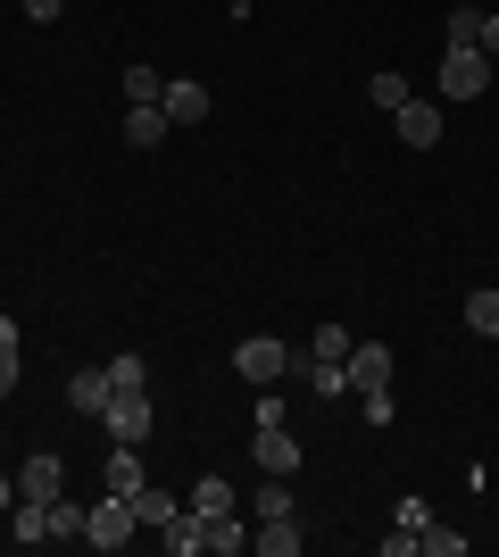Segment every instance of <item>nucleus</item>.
I'll return each instance as SVG.
<instances>
[{"mask_svg":"<svg viewBox=\"0 0 499 557\" xmlns=\"http://www.w3.org/2000/svg\"><path fill=\"white\" fill-rule=\"evenodd\" d=\"M491 50H475V42H450L441 50V75H433V84H441V100H483L491 92Z\"/></svg>","mask_w":499,"mask_h":557,"instance_id":"f257e3e1","label":"nucleus"},{"mask_svg":"<svg viewBox=\"0 0 499 557\" xmlns=\"http://www.w3.org/2000/svg\"><path fill=\"white\" fill-rule=\"evenodd\" d=\"M234 374L241 383H284L291 374V342L284 333H241L234 342Z\"/></svg>","mask_w":499,"mask_h":557,"instance_id":"f03ea898","label":"nucleus"},{"mask_svg":"<svg viewBox=\"0 0 499 557\" xmlns=\"http://www.w3.org/2000/svg\"><path fill=\"white\" fill-rule=\"evenodd\" d=\"M134 533H142V516H134V499H117V491H109L100 508H84V541H92V549H125Z\"/></svg>","mask_w":499,"mask_h":557,"instance_id":"7ed1b4c3","label":"nucleus"},{"mask_svg":"<svg viewBox=\"0 0 499 557\" xmlns=\"http://www.w3.org/2000/svg\"><path fill=\"white\" fill-rule=\"evenodd\" d=\"M100 424H109V442H150V424H159V408H150L142 392H109V408H100Z\"/></svg>","mask_w":499,"mask_h":557,"instance_id":"20e7f679","label":"nucleus"},{"mask_svg":"<svg viewBox=\"0 0 499 557\" xmlns=\"http://www.w3.org/2000/svg\"><path fill=\"white\" fill-rule=\"evenodd\" d=\"M341 383H350V399L391 392V349H383V342H350V358H341Z\"/></svg>","mask_w":499,"mask_h":557,"instance_id":"39448f33","label":"nucleus"},{"mask_svg":"<svg viewBox=\"0 0 499 557\" xmlns=\"http://www.w3.org/2000/svg\"><path fill=\"white\" fill-rule=\"evenodd\" d=\"M159 109H166V125L184 134V125H209V84H191V75H166V92H159Z\"/></svg>","mask_w":499,"mask_h":557,"instance_id":"423d86ee","label":"nucleus"},{"mask_svg":"<svg viewBox=\"0 0 499 557\" xmlns=\"http://www.w3.org/2000/svg\"><path fill=\"white\" fill-rule=\"evenodd\" d=\"M59 491H67V458H59V449H34V458L17 466V499H59Z\"/></svg>","mask_w":499,"mask_h":557,"instance_id":"0eeeda50","label":"nucleus"},{"mask_svg":"<svg viewBox=\"0 0 499 557\" xmlns=\"http://www.w3.org/2000/svg\"><path fill=\"white\" fill-rule=\"evenodd\" d=\"M117 134H125V150H159V141L175 134V125H166V109H159V100H125V125H117Z\"/></svg>","mask_w":499,"mask_h":557,"instance_id":"6e6552de","label":"nucleus"},{"mask_svg":"<svg viewBox=\"0 0 499 557\" xmlns=\"http://www.w3.org/2000/svg\"><path fill=\"white\" fill-rule=\"evenodd\" d=\"M391 134H400L408 150H433V141H441V100H408V109H391Z\"/></svg>","mask_w":499,"mask_h":557,"instance_id":"1a4fd4ad","label":"nucleus"},{"mask_svg":"<svg viewBox=\"0 0 499 557\" xmlns=\"http://www.w3.org/2000/svg\"><path fill=\"white\" fill-rule=\"evenodd\" d=\"M250 466H259V474H300V442H291L284 424H259V442H250Z\"/></svg>","mask_w":499,"mask_h":557,"instance_id":"9d476101","label":"nucleus"},{"mask_svg":"<svg viewBox=\"0 0 499 557\" xmlns=\"http://www.w3.org/2000/svg\"><path fill=\"white\" fill-rule=\"evenodd\" d=\"M159 541H166V557H200V549H209V524H200L191 508H175V516L159 524Z\"/></svg>","mask_w":499,"mask_h":557,"instance_id":"9b49d317","label":"nucleus"},{"mask_svg":"<svg viewBox=\"0 0 499 557\" xmlns=\"http://www.w3.org/2000/svg\"><path fill=\"white\" fill-rule=\"evenodd\" d=\"M150 483V466H142V449L134 442H109V491H117V499H134V491Z\"/></svg>","mask_w":499,"mask_h":557,"instance_id":"f8f14e48","label":"nucleus"},{"mask_svg":"<svg viewBox=\"0 0 499 557\" xmlns=\"http://www.w3.org/2000/svg\"><path fill=\"white\" fill-rule=\"evenodd\" d=\"M300 541H309V533H300L291 516H259V533H250V549H259V557H300Z\"/></svg>","mask_w":499,"mask_h":557,"instance_id":"ddd939ff","label":"nucleus"},{"mask_svg":"<svg viewBox=\"0 0 499 557\" xmlns=\"http://www.w3.org/2000/svg\"><path fill=\"white\" fill-rule=\"evenodd\" d=\"M191 516H200V524H209V516H225V508H241L234 499V474H200V483H191V499H184Z\"/></svg>","mask_w":499,"mask_h":557,"instance_id":"4468645a","label":"nucleus"},{"mask_svg":"<svg viewBox=\"0 0 499 557\" xmlns=\"http://www.w3.org/2000/svg\"><path fill=\"white\" fill-rule=\"evenodd\" d=\"M0 524H9V541H25V549H42V541H50V508H42V499H17Z\"/></svg>","mask_w":499,"mask_h":557,"instance_id":"2eb2a0df","label":"nucleus"},{"mask_svg":"<svg viewBox=\"0 0 499 557\" xmlns=\"http://www.w3.org/2000/svg\"><path fill=\"white\" fill-rule=\"evenodd\" d=\"M67 408H75V417H100V408H109V367H84V374H75V383H67Z\"/></svg>","mask_w":499,"mask_h":557,"instance_id":"dca6fc26","label":"nucleus"},{"mask_svg":"<svg viewBox=\"0 0 499 557\" xmlns=\"http://www.w3.org/2000/svg\"><path fill=\"white\" fill-rule=\"evenodd\" d=\"M209 549H216V557H241V549H250V524H241V508L209 516Z\"/></svg>","mask_w":499,"mask_h":557,"instance_id":"f3484780","label":"nucleus"},{"mask_svg":"<svg viewBox=\"0 0 499 557\" xmlns=\"http://www.w3.org/2000/svg\"><path fill=\"white\" fill-rule=\"evenodd\" d=\"M109 392H150V358L142 349H117V358H109Z\"/></svg>","mask_w":499,"mask_h":557,"instance_id":"a211bd4d","label":"nucleus"},{"mask_svg":"<svg viewBox=\"0 0 499 557\" xmlns=\"http://www.w3.org/2000/svg\"><path fill=\"white\" fill-rule=\"evenodd\" d=\"M175 508H184V499H175V491H159V483H142V491H134V516H142V533H159V524H166Z\"/></svg>","mask_w":499,"mask_h":557,"instance_id":"6ab92c4d","label":"nucleus"},{"mask_svg":"<svg viewBox=\"0 0 499 557\" xmlns=\"http://www.w3.org/2000/svg\"><path fill=\"white\" fill-rule=\"evenodd\" d=\"M17 374H25V349H17V317H0V399L17 392Z\"/></svg>","mask_w":499,"mask_h":557,"instance_id":"aec40b11","label":"nucleus"},{"mask_svg":"<svg viewBox=\"0 0 499 557\" xmlns=\"http://www.w3.org/2000/svg\"><path fill=\"white\" fill-rule=\"evenodd\" d=\"M366 92H375V109H383V116L416 100V92H408V75H400V67H375V84H366Z\"/></svg>","mask_w":499,"mask_h":557,"instance_id":"412c9836","label":"nucleus"},{"mask_svg":"<svg viewBox=\"0 0 499 557\" xmlns=\"http://www.w3.org/2000/svg\"><path fill=\"white\" fill-rule=\"evenodd\" d=\"M350 342H358V333H350V325H316V342H309V358H325V367H341V358H350Z\"/></svg>","mask_w":499,"mask_h":557,"instance_id":"4be33fe9","label":"nucleus"},{"mask_svg":"<svg viewBox=\"0 0 499 557\" xmlns=\"http://www.w3.org/2000/svg\"><path fill=\"white\" fill-rule=\"evenodd\" d=\"M466 333H491L499 342V292H466Z\"/></svg>","mask_w":499,"mask_h":557,"instance_id":"5701e85b","label":"nucleus"},{"mask_svg":"<svg viewBox=\"0 0 499 557\" xmlns=\"http://www.w3.org/2000/svg\"><path fill=\"white\" fill-rule=\"evenodd\" d=\"M50 541H84V508H75L67 491L50 499Z\"/></svg>","mask_w":499,"mask_h":557,"instance_id":"b1692460","label":"nucleus"},{"mask_svg":"<svg viewBox=\"0 0 499 557\" xmlns=\"http://www.w3.org/2000/svg\"><path fill=\"white\" fill-rule=\"evenodd\" d=\"M159 92H166L159 67H125V100H159Z\"/></svg>","mask_w":499,"mask_h":557,"instance_id":"393cba45","label":"nucleus"},{"mask_svg":"<svg viewBox=\"0 0 499 557\" xmlns=\"http://www.w3.org/2000/svg\"><path fill=\"white\" fill-rule=\"evenodd\" d=\"M416 549H433V557H458V549H466V533H450V524H425V533H416Z\"/></svg>","mask_w":499,"mask_h":557,"instance_id":"a878e982","label":"nucleus"},{"mask_svg":"<svg viewBox=\"0 0 499 557\" xmlns=\"http://www.w3.org/2000/svg\"><path fill=\"white\" fill-rule=\"evenodd\" d=\"M358 417H366V424H375V433H383V424L400 417V399H391V392H366V399H358Z\"/></svg>","mask_w":499,"mask_h":557,"instance_id":"bb28decb","label":"nucleus"},{"mask_svg":"<svg viewBox=\"0 0 499 557\" xmlns=\"http://www.w3.org/2000/svg\"><path fill=\"white\" fill-rule=\"evenodd\" d=\"M391 524H400V533H425V524H433V508H425V499H416V491H408L400 508H391Z\"/></svg>","mask_w":499,"mask_h":557,"instance_id":"cd10ccee","label":"nucleus"},{"mask_svg":"<svg viewBox=\"0 0 499 557\" xmlns=\"http://www.w3.org/2000/svg\"><path fill=\"white\" fill-rule=\"evenodd\" d=\"M483 34V9H450V42H475Z\"/></svg>","mask_w":499,"mask_h":557,"instance_id":"c85d7f7f","label":"nucleus"},{"mask_svg":"<svg viewBox=\"0 0 499 557\" xmlns=\"http://www.w3.org/2000/svg\"><path fill=\"white\" fill-rule=\"evenodd\" d=\"M17 9H25V17H34V25H50V17H59V9H67V0H17Z\"/></svg>","mask_w":499,"mask_h":557,"instance_id":"c756f323","label":"nucleus"},{"mask_svg":"<svg viewBox=\"0 0 499 557\" xmlns=\"http://www.w3.org/2000/svg\"><path fill=\"white\" fill-rule=\"evenodd\" d=\"M475 50H491V59H499V17H483V34H475Z\"/></svg>","mask_w":499,"mask_h":557,"instance_id":"7c9ffc66","label":"nucleus"},{"mask_svg":"<svg viewBox=\"0 0 499 557\" xmlns=\"http://www.w3.org/2000/svg\"><path fill=\"white\" fill-rule=\"evenodd\" d=\"M17 508V474H0V516Z\"/></svg>","mask_w":499,"mask_h":557,"instance_id":"2f4dec72","label":"nucleus"}]
</instances>
